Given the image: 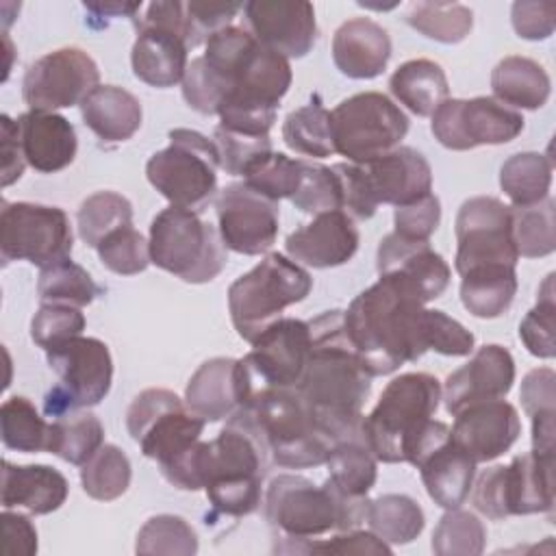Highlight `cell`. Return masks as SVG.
I'll use <instances>...</instances> for the list:
<instances>
[{"mask_svg": "<svg viewBox=\"0 0 556 556\" xmlns=\"http://www.w3.org/2000/svg\"><path fill=\"white\" fill-rule=\"evenodd\" d=\"M85 330V315L78 306L70 304H41L30 321V339L50 350L72 337L83 334Z\"/></svg>", "mask_w": 556, "mask_h": 556, "instance_id": "obj_53", "label": "cell"}, {"mask_svg": "<svg viewBox=\"0 0 556 556\" xmlns=\"http://www.w3.org/2000/svg\"><path fill=\"white\" fill-rule=\"evenodd\" d=\"M224 96H226V89L219 83V78L211 72V67L204 63L202 56H195L187 65V72L182 78L185 102L202 115H217V109Z\"/></svg>", "mask_w": 556, "mask_h": 556, "instance_id": "obj_55", "label": "cell"}, {"mask_svg": "<svg viewBox=\"0 0 556 556\" xmlns=\"http://www.w3.org/2000/svg\"><path fill=\"white\" fill-rule=\"evenodd\" d=\"M282 139L293 152L304 156L326 159L334 154L330 111L319 102V98H313L308 104L285 117Z\"/></svg>", "mask_w": 556, "mask_h": 556, "instance_id": "obj_39", "label": "cell"}, {"mask_svg": "<svg viewBox=\"0 0 556 556\" xmlns=\"http://www.w3.org/2000/svg\"><path fill=\"white\" fill-rule=\"evenodd\" d=\"M74 232L63 208L35 202H7L0 211L2 261H28L41 269L70 258Z\"/></svg>", "mask_w": 556, "mask_h": 556, "instance_id": "obj_15", "label": "cell"}, {"mask_svg": "<svg viewBox=\"0 0 556 556\" xmlns=\"http://www.w3.org/2000/svg\"><path fill=\"white\" fill-rule=\"evenodd\" d=\"M217 230L224 245L237 254H265L276 237L280 222L278 202L256 193L245 182L224 187L215 200Z\"/></svg>", "mask_w": 556, "mask_h": 556, "instance_id": "obj_20", "label": "cell"}, {"mask_svg": "<svg viewBox=\"0 0 556 556\" xmlns=\"http://www.w3.org/2000/svg\"><path fill=\"white\" fill-rule=\"evenodd\" d=\"M430 313L406 282L391 276H380L350 302L345 332L371 378L389 376L430 350Z\"/></svg>", "mask_w": 556, "mask_h": 556, "instance_id": "obj_2", "label": "cell"}, {"mask_svg": "<svg viewBox=\"0 0 556 556\" xmlns=\"http://www.w3.org/2000/svg\"><path fill=\"white\" fill-rule=\"evenodd\" d=\"M150 261L176 278L202 285L211 282L226 267V245L208 222L195 211L169 206L150 224Z\"/></svg>", "mask_w": 556, "mask_h": 556, "instance_id": "obj_7", "label": "cell"}, {"mask_svg": "<svg viewBox=\"0 0 556 556\" xmlns=\"http://www.w3.org/2000/svg\"><path fill=\"white\" fill-rule=\"evenodd\" d=\"M239 11H243L241 2H185L189 50L206 43L211 35L230 26Z\"/></svg>", "mask_w": 556, "mask_h": 556, "instance_id": "obj_54", "label": "cell"}, {"mask_svg": "<svg viewBox=\"0 0 556 556\" xmlns=\"http://www.w3.org/2000/svg\"><path fill=\"white\" fill-rule=\"evenodd\" d=\"M70 484L61 471L48 465H2V506H22L33 515H48L67 500Z\"/></svg>", "mask_w": 556, "mask_h": 556, "instance_id": "obj_29", "label": "cell"}, {"mask_svg": "<svg viewBox=\"0 0 556 556\" xmlns=\"http://www.w3.org/2000/svg\"><path fill=\"white\" fill-rule=\"evenodd\" d=\"M556 291H554V274H547L536 293V304L526 313L519 324V339L528 348L532 356L554 358L556 356Z\"/></svg>", "mask_w": 556, "mask_h": 556, "instance_id": "obj_48", "label": "cell"}, {"mask_svg": "<svg viewBox=\"0 0 556 556\" xmlns=\"http://www.w3.org/2000/svg\"><path fill=\"white\" fill-rule=\"evenodd\" d=\"M510 22L515 33L521 39H528V41L547 39L556 28V4L519 0L510 9Z\"/></svg>", "mask_w": 556, "mask_h": 556, "instance_id": "obj_58", "label": "cell"}, {"mask_svg": "<svg viewBox=\"0 0 556 556\" xmlns=\"http://www.w3.org/2000/svg\"><path fill=\"white\" fill-rule=\"evenodd\" d=\"M20 143L26 163L41 172L52 174L65 169L78 150L74 126L59 113L28 111L17 117Z\"/></svg>", "mask_w": 556, "mask_h": 556, "instance_id": "obj_28", "label": "cell"}, {"mask_svg": "<svg viewBox=\"0 0 556 556\" xmlns=\"http://www.w3.org/2000/svg\"><path fill=\"white\" fill-rule=\"evenodd\" d=\"M332 169L341 182L343 213L352 219H369L380 204L404 206L432 193V167L408 146L367 163H337Z\"/></svg>", "mask_w": 556, "mask_h": 556, "instance_id": "obj_4", "label": "cell"}, {"mask_svg": "<svg viewBox=\"0 0 556 556\" xmlns=\"http://www.w3.org/2000/svg\"><path fill=\"white\" fill-rule=\"evenodd\" d=\"M439 400L441 382L432 374L410 371L393 378L361 421L363 441L376 460L406 463L410 445L434 417Z\"/></svg>", "mask_w": 556, "mask_h": 556, "instance_id": "obj_5", "label": "cell"}, {"mask_svg": "<svg viewBox=\"0 0 556 556\" xmlns=\"http://www.w3.org/2000/svg\"><path fill=\"white\" fill-rule=\"evenodd\" d=\"M363 439H343L330 447L326 458L328 484L345 497H367L378 478V465Z\"/></svg>", "mask_w": 556, "mask_h": 556, "instance_id": "obj_35", "label": "cell"}, {"mask_svg": "<svg viewBox=\"0 0 556 556\" xmlns=\"http://www.w3.org/2000/svg\"><path fill=\"white\" fill-rule=\"evenodd\" d=\"M50 369L59 384L43 397V410L56 419L74 410L100 404L113 382V358L109 345L96 337H72L46 350Z\"/></svg>", "mask_w": 556, "mask_h": 556, "instance_id": "obj_12", "label": "cell"}, {"mask_svg": "<svg viewBox=\"0 0 556 556\" xmlns=\"http://www.w3.org/2000/svg\"><path fill=\"white\" fill-rule=\"evenodd\" d=\"M135 552L191 556L198 552V534L178 515H154L139 530Z\"/></svg>", "mask_w": 556, "mask_h": 556, "instance_id": "obj_47", "label": "cell"}, {"mask_svg": "<svg viewBox=\"0 0 556 556\" xmlns=\"http://www.w3.org/2000/svg\"><path fill=\"white\" fill-rule=\"evenodd\" d=\"M515 361L513 354L497 343L482 345L473 352L469 363L452 371L441 389L445 410L456 415L458 410L489 400H502L513 389Z\"/></svg>", "mask_w": 556, "mask_h": 556, "instance_id": "obj_22", "label": "cell"}, {"mask_svg": "<svg viewBox=\"0 0 556 556\" xmlns=\"http://www.w3.org/2000/svg\"><path fill=\"white\" fill-rule=\"evenodd\" d=\"M430 350L445 356H467L473 352V334L443 311L432 308Z\"/></svg>", "mask_w": 556, "mask_h": 556, "instance_id": "obj_60", "label": "cell"}, {"mask_svg": "<svg viewBox=\"0 0 556 556\" xmlns=\"http://www.w3.org/2000/svg\"><path fill=\"white\" fill-rule=\"evenodd\" d=\"M298 554H337V556H345V554H391L389 543H384L382 539H378L371 530H343L339 534H334L332 539H317V541H304L298 547Z\"/></svg>", "mask_w": 556, "mask_h": 556, "instance_id": "obj_57", "label": "cell"}, {"mask_svg": "<svg viewBox=\"0 0 556 556\" xmlns=\"http://www.w3.org/2000/svg\"><path fill=\"white\" fill-rule=\"evenodd\" d=\"M250 33L287 59L306 56L317 41L315 9L304 0H250L243 4Z\"/></svg>", "mask_w": 556, "mask_h": 556, "instance_id": "obj_21", "label": "cell"}, {"mask_svg": "<svg viewBox=\"0 0 556 556\" xmlns=\"http://www.w3.org/2000/svg\"><path fill=\"white\" fill-rule=\"evenodd\" d=\"M100 83L96 61L80 48L67 46L39 56L28 65L22 96L30 111L67 109L80 104Z\"/></svg>", "mask_w": 556, "mask_h": 556, "instance_id": "obj_19", "label": "cell"}, {"mask_svg": "<svg viewBox=\"0 0 556 556\" xmlns=\"http://www.w3.org/2000/svg\"><path fill=\"white\" fill-rule=\"evenodd\" d=\"M0 434L9 450L24 454L50 452L52 421H46L28 397L13 395L0 406Z\"/></svg>", "mask_w": 556, "mask_h": 556, "instance_id": "obj_37", "label": "cell"}, {"mask_svg": "<svg viewBox=\"0 0 556 556\" xmlns=\"http://www.w3.org/2000/svg\"><path fill=\"white\" fill-rule=\"evenodd\" d=\"M454 267L463 276L484 265L515 267L519 261L513 241L510 206L491 195H476L460 204L456 215Z\"/></svg>", "mask_w": 556, "mask_h": 556, "instance_id": "obj_17", "label": "cell"}, {"mask_svg": "<svg viewBox=\"0 0 556 556\" xmlns=\"http://www.w3.org/2000/svg\"><path fill=\"white\" fill-rule=\"evenodd\" d=\"M0 154H2V187L13 185L24 174V152L20 143L17 119L0 115Z\"/></svg>", "mask_w": 556, "mask_h": 556, "instance_id": "obj_61", "label": "cell"}, {"mask_svg": "<svg viewBox=\"0 0 556 556\" xmlns=\"http://www.w3.org/2000/svg\"><path fill=\"white\" fill-rule=\"evenodd\" d=\"M187 39L167 26L139 24L130 50L132 72L150 87L167 89L182 83L187 72Z\"/></svg>", "mask_w": 556, "mask_h": 556, "instance_id": "obj_26", "label": "cell"}, {"mask_svg": "<svg viewBox=\"0 0 556 556\" xmlns=\"http://www.w3.org/2000/svg\"><path fill=\"white\" fill-rule=\"evenodd\" d=\"M213 141L219 152V167L226 169L230 176H245L254 165H258L265 156L274 152L269 135L254 137L222 126L215 128Z\"/></svg>", "mask_w": 556, "mask_h": 556, "instance_id": "obj_52", "label": "cell"}, {"mask_svg": "<svg viewBox=\"0 0 556 556\" xmlns=\"http://www.w3.org/2000/svg\"><path fill=\"white\" fill-rule=\"evenodd\" d=\"M132 478L128 456L111 443H104L85 465H80L83 491L98 502H113L122 497Z\"/></svg>", "mask_w": 556, "mask_h": 556, "instance_id": "obj_42", "label": "cell"}, {"mask_svg": "<svg viewBox=\"0 0 556 556\" xmlns=\"http://www.w3.org/2000/svg\"><path fill=\"white\" fill-rule=\"evenodd\" d=\"M308 328L311 354L295 393L332 443L363 439V404L371 391V376L345 332L343 311H324Z\"/></svg>", "mask_w": 556, "mask_h": 556, "instance_id": "obj_1", "label": "cell"}, {"mask_svg": "<svg viewBox=\"0 0 556 556\" xmlns=\"http://www.w3.org/2000/svg\"><path fill=\"white\" fill-rule=\"evenodd\" d=\"M85 9L96 13L98 17L102 15H117V17H130L135 20L132 15L137 11H141V2H85Z\"/></svg>", "mask_w": 556, "mask_h": 556, "instance_id": "obj_63", "label": "cell"}, {"mask_svg": "<svg viewBox=\"0 0 556 556\" xmlns=\"http://www.w3.org/2000/svg\"><path fill=\"white\" fill-rule=\"evenodd\" d=\"M80 115L85 126L104 143L130 139L143 119L141 102L117 85H98L80 102Z\"/></svg>", "mask_w": 556, "mask_h": 556, "instance_id": "obj_30", "label": "cell"}, {"mask_svg": "<svg viewBox=\"0 0 556 556\" xmlns=\"http://www.w3.org/2000/svg\"><path fill=\"white\" fill-rule=\"evenodd\" d=\"M104 445V428L89 410H74L52 419L50 454L65 463L85 465Z\"/></svg>", "mask_w": 556, "mask_h": 556, "instance_id": "obj_40", "label": "cell"}, {"mask_svg": "<svg viewBox=\"0 0 556 556\" xmlns=\"http://www.w3.org/2000/svg\"><path fill=\"white\" fill-rule=\"evenodd\" d=\"M185 404L204 421H219L237 413V361L224 356L204 361L187 382Z\"/></svg>", "mask_w": 556, "mask_h": 556, "instance_id": "obj_31", "label": "cell"}, {"mask_svg": "<svg viewBox=\"0 0 556 556\" xmlns=\"http://www.w3.org/2000/svg\"><path fill=\"white\" fill-rule=\"evenodd\" d=\"M441 222V202L434 193H428L410 204L395 206L393 224L400 237L413 241H428L430 235L439 228Z\"/></svg>", "mask_w": 556, "mask_h": 556, "instance_id": "obj_56", "label": "cell"}, {"mask_svg": "<svg viewBox=\"0 0 556 556\" xmlns=\"http://www.w3.org/2000/svg\"><path fill=\"white\" fill-rule=\"evenodd\" d=\"M330 128L334 152L348 163H367L400 146L408 132V117L384 93L363 91L330 111Z\"/></svg>", "mask_w": 556, "mask_h": 556, "instance_id": "obj_13", "label": "cell"}, {"mask_svg": "<svg viewBox=\"0 0 556 556\" xmlns=\"http://www.w3.org/2000/svg\"><path fill=\"white\" fill-rule=\"evenodd\" d=\"M291 204L308 215L343 211L341 182L334 169L319 163L302 161V176L291 198Z\"/></svg>", "mask_w": 556, "mask_h": 556, "instance_id": "obj_49", "label": "cell"}, {"mask_svg": "<svg viewBox=\"0 0 556 556\" xmlns=\"http://www.w3.org/2000/svg\"><path fill=\"white\" fill-rule=\"evenodd\" d=\"M376 269L380 276L406 282L424 304L437 300L447 289L452 276L450 265L430 248V241L404 239L397 232H389L380 241Z\"/></svg>", "mask_w": 556, "mask_h": 556, "instance_id": "obj_24", "label": "cell"}, {"mask_svg": "<svg viewBox=\"0 0 556 556\" xmlns=\"http://www.w3.org/2000/svg\"><path fill=\"white\" fill-rule=\"evenodd\" d=\"M285 250L298 265L315 269L339 267L356 254L358 230L352 217L343 211L319 213L313 222L287 237Z\"/></svg>", "mask_w": 556, "mask_h": 556, "instance_id": "obj_25", "label": "cell"}, {"mask_svg": "<svg viewBox=\"0 0 556 556\" xmlns=\"http://www.w3.org/2000/svg\"><path fill=\"white\" fill-rule=\"evenodd\" d=\"M311 289L313 278L302 265L278 252L267 254L228 289V311L237 334L252 343L269 324L280 319L287 306L302 302Z\"/></svg>", "mask_w": 556, "mask_h": 556, "instance_id": "obj_6", "label": "cell"}, {"mask_svg": "<svg viewBox=\"0 0 556 556\" xmlns=\"http://www.w3.org/2000/svg\"><path fill=\"white\" fill-rule=\"evenodd\" d=\"M406 463L419 469L421 482L437 506L458 508L469 497L478 463L454 443L447 424L430 419L410 445Z\"/></svg>", "mask_w": 556, "mask_h": 556, "instance_id": "obj_18", "label": "cell"}, {"mask_svg": "<svg viewBox=\"0 0 556 556\" xmlns=\"http://www.w3.org/2000/svg\"><path fill=\"white\" fill-rule=\"evenodd\" d=\"M393 98L419 117H430L450 96L443 67L430 59H410L389 78Z\"/></svg>", "mask_w": 556, "mask_h": 556, "instance_id": "obj_33", "label": "cell"}, {"mask_svg": "<svg viewBox=\"0 0 556 556\" xmlns=\"http://www.w3.org/2000/svg\"><path fill=\"white\" fill-rule=\"evenodd\" d=\"M243 410L252 415L276 465L291 469L326 465L334 443L315 424L295 389L269 391Z\"/></svg>", "mask_w": 556, "mask_h": 556, "instance_id": "obj_11", "label": "cell"}, {"mask_svg": "<svg viewBox=\"0 0 556 556\" xmlns=\"http://www.w3.org/2000/svg\"><path fill=\"white\" fill-rule=\"evenodd\" d=\"M493 98L510 109H541L552 93V80L541 63L528 56H504L491 72Z\"/></svg>", "mask_w": 556, "mask_h": 556, "instance_id": "obj_32", "label": "cell"}, {"mask_svg": "<svg viewBox=\"0 0 556 556\" xmlns=\"http://www.w3.org/2000/svg\"><path fill=\"white\" fill-rule=\"evenodd\" d=\"M302 176V159H291L282 152H271L258 165H254L243 182L256 193L278 202L282 198H293Z\"/></svg>", "mask_w": 556, "mask_h": 556, "instance_id": "obj_51", "label": "cell"}, {"mask_svg": "<svg viewBox=\"0 0 556 556\" xmlns=\"http://www.w3.org/2000/svg\"><path fill=\"white\" fill-rule=\"evenodd\" d=\"M430 130L447 150H473L478 146L508 143L523 130V115L491 96L471 100L447 98L432 115Z\"/></svg>", "mask_w": 556, "mask_h": 556, "instance_id": "obj_16", "label": "cell"}, {"mask_svg": "<svg viewBox=\"0 0 556 556\" xmlns=\"http://www.w3.org/2000/svg\"><path fill=\"white\" fill-rule=\"evenodd\" d=\"M204 424L169 389H146L126 410L128 434L143 456L159 463V469L189 452L200 441Z\"/></svg>", "mask_w": 556, "mask_h": 556, "instance_id": "obj_14", "label": "cell"}, {"mask_svg": "<svg viewBox=\"0 0 556 556\" xmlns=\"http://www.w3.org/2000/svg\"><path fill=\"white\" fill-rule=\"evenodd\" d=\"M471 504L489 519L510 515L552 513L554 508V454L526 452L510 465L484 469L471 484Z\"/></svg>", "mask_w": 556, "mask_h": 556, "instance_id": "obj_10", "label": "cell"}, {"mask_svg": "<svg viewBox=\"0 0 556 556\" xmlns=\"http://www.w3.org/2000/svg\"><path fill=\"white\" fill-rule=\"evenodd\" d=\"M404 20L439 43H460L473 28V13L460 2H415Z\"/></svg>", "mask_w": 556, "mask_h": 556, "instance_id": "obj_41", "label": "cell"}, {"mask_svg": "<svg viewBox=\"0 0 556 556\" xmlns=\"http://www.w3.org/2000/svg\"><path fill=\"white\" fill-rule=\"evenodd\" d=\"M311 354L308 321L280 317L254 341L252 350L237 358L239 408L252 406L269 391L295 389Z\"/></svg>", "mask_w": 556, "mask_h": 556, "instance_id": "obj_8", "label": "cell"}, {"mask_svg": "<svg viewBox=\"0 0 556 556\" xmlns=\"http://www.w3.org/2000/svg\"><path fill=\"white\" fill-rule=\"evenodd\" d=\"M365 521L369 523V530L389 545L415 541L426 526L421 506L402 493H387L369 500Z\"/></svg>", "mask_w": 556, "mask_h": 556, "instance_id": "obj_36", "label": "cell"}, {"mask_svg": "<svg viewBox=\"0 0 556 556\" xmlns=\"http://www.w3.org/2000/svg\"><path fill=\"white\" fill-rule=\"evenodd\" d=\"M2 532L7 556H33L37 552V530L26 515L4 508Z\"/></svg>", "mask_w": 556, "mask_h": 556, "instance_id": "obj_62", "label": "cell"}, {"mask_svg": "<svg viewBox=\"0 0 556 556\" xmlns=\"http://www.w3.org/2000/svg\"><path fill=\"white\" fill-rule=\"evenodd\" d=\"M554 163L539 152H519L504 161L500 187L513 206H530L549 195Z\"/></svg>", "mask_w": 556, "mask_h": 556, "instance_id": "obj_38", "label": "cell"}, {"mask_svg": "<svg viewBox=\"0 0 556 556\" xmlns=\"http://www.w3.org/2000/svg\"><path fill=\"white\" fill-rule=\"evenodd\" d=\"M460 302L480 319L504 315L517 293V271L508 265H484L460 276Z\"/></svg>", "mask_w": 556, "mask_h": 556, "instance_id": "obj_34", "label": "cell"}, {"mask_svg": "<svg viewBox=\"0 0 556 556\" xmlns=\"http://www.w3.org/2000/svg\"><path fill=\"white\" fill-rule=\"evenodd\" d=\"M519 397L528 417L556 415V374L549 367L528 371Z\"/></svg>", "mask_w": 556, "mask_h": 556, "instance_id": "obj_59", "label": "cell"}, {"mask_svg": "<svg viewBox=\"0 0 556 556\" xmlns=\"http://www.w3.org/2000/svg\"><path fill=\"white\" fill-rule=\"evenodd\" d=\"M510 219L519 256L541 258L556 250L554 200L549 195L530 206H510Z\"/></svg>", "mask_w": 556, "mask_h": 556, "instance_id": "obj_43", "label": "cell"}, {"mask_svg": "<svg viewBox=\"0 0 556 556\" xmlns=\"http://www.w3.org/2000/svg\"><path fill=\"white\" fill-rule=\"evenodd\" d=\"M369 500H350L332 491L326 482L315 486L308 478L295 473L276 476L265 493V517L280 534L282 545L276 552L298 554L304 541L330 530H354L367 517Z\"/></svg>", "mask_w": 556, "mask_h": 556, "instance_id": "obj_3", "label": "cell"}, {"mask_svg": "<svg viewBox=\"0 0 556 556\" xmlns=\"http://www.w3.org/2000/svg\"><path fill=\"white\" fill-rule=\"evenodd\" d=\"M37 293L41 304H70L83 308L91 304L102 293V289L93 282L91 274L85 267L67 258L63 263L41 269Z\"/></svg>", "mask_w": 556, "mask_h": 556, "instance_id": "obj_45", "label": "cell"}, {"mask_svg": "<svg viewBox=\"0 0 556 556\" xmlns=\"http://www.w3.org/2000/svg\"><path fill=\"white\" fill-rule=\"evenodd\" d=\"M391 59L389 33L369 17L343 22L332 37V61L337 70L354 80H371L387 70Z\"/></svg>", "mask_w": 556, "mask_h": 556, "instance_id": "obj_27", "label": "cell"}, {"mask_svg": "<svg viewBox=\"0 0 556 556\" xmlns=\"http://www.w3.org/2000/svg\"><path fill=\"white\" fill-rule=\"evenodd\" d=\"M78 235L89 248H98L113 230L132 224V204L115 191H98L83 200L78 213Z\"/></svg>", "mask_w": 556, "mask_h": 556, "instance_id": "obj_44", "label": "cell"}, {"mask_svg": "<svg viewBox=\"0 0 556 556\" xmlns=\"http://www.w3.org/2000/svg\"><path fill=\"white\" fill-rule=\"evenodd\" d=\"M217 167L213 139L191 128H174L169 146L150 156L146 176L172 206L200 213L217 191Z\"/></svg>", "mask_w": 556, "mask_h": 556, "instance_id": "obj_9", "label": "cell"}, {"mask_svg": "<svg viewBox=\"0 0 556 556\" xmlns=\"http://www.w3.org/2000/svg\"><path fill=\"white\" fill-rule=\"evenodd\" d=\"M484 523L460 508H450L432 532V552L437 556H478L484 552Z\"/></svg>", "mask_w": 556, "mask_h": 556, "instance_id": "obj_46", "label": "cell"}, {"mask_svg": "<svg viewBox=\"0 0 556 556\" xmlns=\"http://www.w3.org/2000/svg\"><path fill=\"white\" fill-rule=\"evenodd\" d=\"M98 258L100 263L119 276L141 274L150 261V243L143 239L139 230L130 226L113 230L109 237L100 241Z\"/></svg>", "mask_w": 556, "mask_h": 556, "instance_id": "obj_50", "label": "cell"}, {"mask_svg": "<svg viewBox=\"0 0 556 556\" xmlns=\"http://www.w3.org/2000/svg\"><path fill=\"white\" fill-rule=\"evenodd\" d=\"M454 443L476 463H489L513 447L521 434L517 408L506 400L471 404L454 415Z\"/></svg>", "mask_w": 556, "mask_h": 556, "instance_id": "obj_23", "label": "cell"}]
</instances>
